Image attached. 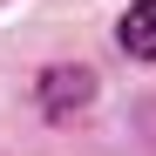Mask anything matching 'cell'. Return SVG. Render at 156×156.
<instances>
[{"label":"cell","mask_w":156,"mask_h":156,"mask_svg":"<svg viewBox=\"0 0 156 156\" xmlns=\"http://www.w3.org/2000/svg\"><path fill=\"white\" fill-rule=\"evenodd\" d=\"M88 102H95V75H88V68H48V75H41V115H48V122L82 115Z\"/></svg>","instance_id":"1"},{"label":"cell","mask_w":156,"mask_h":156,"mask_svg":"<svg viewBox=\"0 0 156 156\" xmlns=\"http://www.w3.org/2000/svg\"><path fill=\"white\" fill-rule=\"evenodd\" d=\"M115 41H122V55L156 61V0H136V7L115 20Z\"/></svg>","instance_id":"2"}]
</instances>
